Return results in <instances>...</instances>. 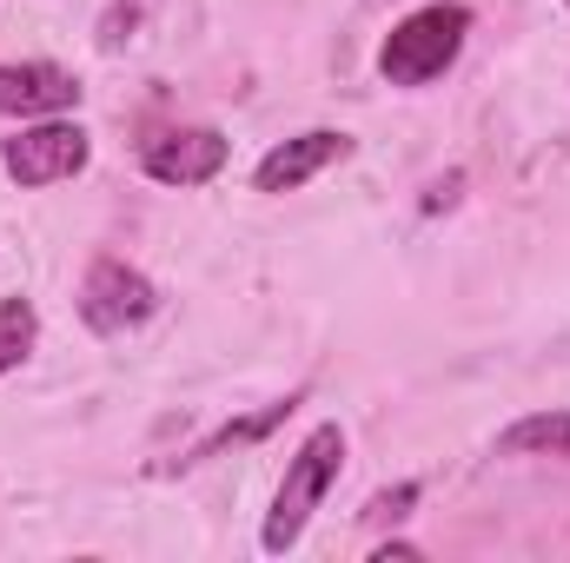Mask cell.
<instances>
[{
    "mask_svg": "<svg viewBox=\"0 0 570 563\" xmlns=\"http://www.w3.org/2000/svg\"><path fill=\"white\" fill-rule=\"evenodd\" d=\"M338 464H345V431H338V424H318V431L292 451L285 484H279V497H273V511H266V531H259V544H266L273 557H285V551L305 537L312 511H318L325 491L338 484Z\"/></svg>",
    "mask_w": 570,
    "mask_h": 563,
    "instance_id": "cell-1",
    "label": "cell"
},
{
    "mask_svg": "<svg viewBox=\"0 0 570 563\" xmlns=\"http://www.w3.org/2000/svg\"><path fill=\"white\" fill-rule=\"evenodd\" d=\"M464 33H471V7L458 0H438V7H419L412 20L392 27L385 53H379V73L392 87H431L458 53H464Z\"/></svg>",
    "mask_w": 570,
    "mask_h": 563,
    "instance_id": "cell-2",
    "label": "cell"
},
{
    "mask_svg": "<svg viewBox=\"0 0 570 563\" xmlns=\"http://www.w3.org/2000/svg\"><path fill=\"white\" fill-rule=\"evenodd\" d=\"M153 312H159V292H153V279H146L140 266H127V259H94L87 266V279H80V318H87V332L127 338Z\"/></svg>",
    "mask_w": 570,
    "mask_h": 563,
    "instance_id": "cell-3",
    "label": "cell"
},
{
    "mask_svg": "<svg viewBox=\"0 0 570 563\" xmlns=\"http://www.w3.org/2000/svg\"><path fill=\"white\" fill-rule=\"evenodd\" d=\"M87 159H94V140H87V127H73V120L20 127L13 140L0 146V166H7L20 186H60V179H73Z\"/></svg>",
    "mask_w": 570,
    "mask_h": 563,
    "instance_id": "cell-4",
    "label": "cell"
},
{
    "mask_svg": "<svg viewBox=\"0 0 570 563\" xmlns=\"http://www.w3.org/2000/svg\"><path fill=\"white\" fill-rule=\"evenodd\" d=\"M80 107V80L53 60H13L0 67V113L7 120H53Z\"/></svg>",
    "mask_w": 570,
    "mask_h": 563,
    "instance_id": "cell-5",
    "label": "cell"
},
{
    "mask_svg": "<svg viewBox=\"0 0 570 563\" xmlns=\"http://www.w3.org/2000/svg\"><path fill=\"white\" fill-rule=\"evenodd\" d=\"M140 166H146V179H159V186H206L226 166V134H213V127H173V134L146 140Z\"/></svg>",
    "mask_w": 570,
    "mask_h": 563,
    "instance_id": "cell-6",
    "label": "cell"
},
{
    "mask_svg": "<svg viewBox=\"0 0 570 563\" xmlns=\"http://www.w3.org/2000/svg\"><path fill=\"white\" fill-rule=\"evenodd\" d=\"M338 159H352V140L345 134H332V127H312V134H298V140H279L266 159H259V172H253V186L259 192H298L305 179H318L325 166H338Z\"/></svg>",
    "mask_w": 570,
    "mask_h": 563,
    "instance_id": "cell-7",
    "label": "cell"
},
{
    "mask_svg": "<svg viewBox=\"0 0 570 563\" xmlns=\"http://www.w3.org/2000/svg\"><path fill=\"white\" fill-rule=\"evenodd\" d=\"M305 405V392H285V398H273V405H259V412H246V418H226L213 437H199L186 457H159L153 464V477H173V471H199V464H213V457H226V451H246V444H259V437H273L292 412Z\"/></svg>",
    "mask_w": 570,
    "mask_h": 563,
    "instance_id": "cell-8",
    "label": "cell"
},
{
    "mask_svg": "<svg viewBox=\"0 0 570 563\" xmlns=\"http://www.w3.org/2000/svg\"><path fill=\"white\" fill-rule=\"evenodd\" d=\"M504 457H564L570 464V412H531L498 437Z\"/></svg>",
    "mask_w": 570,
    "mask_h": 563,
    "instance_id": "cell-9",
    "label": "cell"
},
{
    "mask_svg": "<svg viewBox=\"0 0 570 563\" xmlns=\"http://www.w3.org/2000/svg\"><path fill=\"white\" fill-rule=\"evenodd\" d=\"M33 338H40V312L27 298H0V378L27 365Z\"/></svg>",
    "mask_w": 570,
    "mask_h": 563,
    "instance_id": "cell-10",
    "label": "cell"
},
{
    "mask_svg": "<svg viewBox=\"0 0 570 563\" xmlns=\"http://www.w3.org/2000/svg\"><path fill=\"white\" fill-rule=\"evenodd\" d=\"M412 504H419V484H392L365 504V524H399V517H412Z\"/></svg>",
    "mask_w": 570,
    "mask_h": 563,
    "instance_id": "cell-11",
    "label": "cell"
},
{
    "mask_svg": "<svg viewBox=\"0 0 570 563\" xmlns=\"http://www.w3.org/2000/svg\"><path fill=\"white\" fill-rule=\"evenodd\" d=\"M458 186H464V172H444L438 186L425 192V213H444V206H458Z\"/></svg>",
    "mask_w": 570,
    "mask_h": 563,
    "instance_id": "cell-12",
    "label": "cell"
},
{
    "mask_svg": "<svg viewBox=\"0 0 570 563\" xmlns=\"http://www.w3.org/2000/svg\"><path fill=\"white\" fill-rule=\"evenodd\" d=\"M564 7H570V0H564Z\"/></svg>",
    "mask_w": 570,
    "mask_h": 563,
    "instance_id": "cell-13",
    "label": "cell"
}]
</instances>
